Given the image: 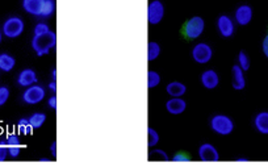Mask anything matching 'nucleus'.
I'll list each match as a JSON object with an SVG mask.
<instances>
[{
    "mask_svg": "<svg viewBox=\"0 0 268 167\" xmlns=\"http://www.w3.org/2000/svg\"><path fill=\"white\" fill-rule=\"evenodd\" d=\"M33 128H32L29 118L22 117L17 121V133L19 136H31L33 133Z\"/></svg>",
    "mask_w": 268,
    "mask_h": 167,
    "instance_id": "aec40b11",
    "label": "nucleus"
},
{
    "mask_svg": "<svg viewBox=\"0 0 268 167\" xmlns=\"http://www.w3.org/2000/svg\"><path fill=\"white\" fill-rule=\"evenodd\" d=\"M8 157V148H7L6 139L0 141V162H4Z\"/></svg>",
    "mask_w": 268,
    "mask_h": 167,
    "instance_id": "c756f323",
    "label": "nucleus"
},
{
    "mask_svg": "<svg viewBox=\"0 0 268 167\" xmlns=\"http://www.w3.org/2000/svg\"><path fill=\"white\" fill-rule=\"evenodd\" d=\"M47 107L53 111H57V107H58V103H57V96L53 95L47 99Z\"/></svg>",
    "mask_w": 268,
    "mask_h": 167,
    "instance_id": "473e14b6",
    "label": "nucleus"
},
{
    "mask_svg": "<svg viewBox=\"0 0 268 167\" xmlns=\"http://www.w3.org/2000/svg\"><path fill=\"white\" fill-rule=\"evenodd\" d=\"M166 109L171 115H182L187 109V102L183 98H171L167 100Z\"/></svg>",
    "mask_w": 268,
    "mask_h": 167,
    "instance_id": "4468645a",
    "label": "nucleus"
},
{
    "mask_svg": "<svg viewBox=\"0 0 268 167\" xmlns=\"http://www.w3.org/2000/svg\"><path fill=\"white\" fill-rule=\"evenodd\" d=\"M160 52H162V49H160L159 43L155 42V41H150V42L148 43V61L149 62H153V61H155V59L159 58Z\"/></svg>",
    "mask_w": 268,
    "mask_h": 167,
    "instance_id": "4be33fe9",
    "label": "nucleus"
},
{
    "mask_svg": "<svg viewBox=\"0 0 268 167\" xmlns=\"http://www.w3.org/2000/svg\"><path fill=\"white\" fill-rule=\"evenodd\" d=\"M40 162H50L49 158H40Z\"/></svg>",
    "mask_w": 268,
    "mask_h": 167,
    "instance_id": "58836bf2",
    "label": "nucleus"
},
{
    "mask_svg": "<svg viewBox=\"0 0 268 167\" xmlns=\"http://www.w3.org/2000/svg\"><path fill=\"white\" fill-rule=\"evenodd\" d=\"M238 66H239L245 73L250 70L251 61H250V57L247 56V53L245 52V50H240L239 54H238Z\"/></svg>",
    "mask_w": 268,
    "mask_h": 167,
    "instance_id": "b1692460",
    "label": "nucleus"
},
{
    "mask_svg": "<svg viewBox=\"0 0 268 167\" xmlns=\"http://www.w3.org/2000/svg\"><path fill=\"white\" fill-rule=\"evenodd\" d=\"M150 155H155V159H160V161H169V157L166 152L163 150H159V149H155V150H151Z\"/></svg>",
    "mask_w": 268,
    "mask_h": 167,
    "instance_id": "c85d7f7f",
    "label": "nucleus"
},
{
    "mask_svg": "<svg viewBox=\"0 0 268 167\" xmlns=\"http://www.w3.org/2000/svg\"><path fill=\"white\" fill-rule=\"evenodd\" d=\"M217 29H218L220 34H221L222 37H231L235 32L234 20L231 19L230 16L228 15H221L218 19H217Z\"/></svg>",
    "mask_w": 268,
    "mask_h": 167,
    "instance_id": "6e6552de",
    "label": "nucleus"
},
{
    "mask_svg": "<svg viewBox=\"0 0 268 167\" xmlns=\"http://www.w3.org/2000/svg\"><path fill=\"white\" fill-rule=\"evenodd\" d=\"M192 58L199 65H205L213 58V49L209 43L199 42L192 47Z\"/></svg>",
    "mask_w": 268,
    "mask_h": 167,
    "instance_id": "423d86ee",
    "label": "nucleus"
},
{
    "mask_svg": "<svg viewBox=\"0 0 268 167\" xmlns=\"http://www.w3.org/2000/svg\"><path fill=\"white\" fill-rule=\"evenodd\" d=\"M43 2L45 0H22L21 7L22 10L28 15L34 16V17H40L41 11H42Z\"/></svg>",
    "mask_w": 268,
    "mask_h": 167,
    "instance_id": "2eb2a0df",
    "label": "nucleus"
},
{
    "mask_svg": "<svg viewBox=\"0 0 268 167\" xmlns=\"http://www.w3.org/2000/svg\"><path fill=\"white\" fill-rule=\"evenodd\" d=\"M199 157L203 162H218L220 153L212 144H203L199 148Z\"/></svg>",
    "mask_w": 268,
    "mask_h": 167,
    "instance_id": "9d476101",
    "label": "nucleus"
},
{
    "mask_svg": "<svg viewBox=\"0 0 268 167\" xmlns=\"http://www.w3.org/2000/svg\"><path fill=\"white\" fill-rule=\"evenodd\" d=\"M262 50H263V54H264V56L268 58V33L265 34V37L263 38Z\"/></svg>",
    "mask_w": 268,
    "mask_h": 167,
    "instance_id": "72a5a7b5",
    "label": "nucleus"
},
{
    "mask_svg": "<svg viewBox=\"0 0 268 167\" xmlns=\"http://www.w3.org/2000/svg\"><path fill=\"white\" fill-rule=\"evenodd\" d=\"M54 12H56V0H45V2H43L42 11H41V15L38 19H50V17L54 15Z\"/></svg>",
    "mask_w": 268,
    "mask_h": 167,
    "instance_id": "6ab92c4d",
    "label": "nucleus"
},
{
    "mask_svg": "<svg viewBox=\"0 0 268 167\" xmlns=\"http://www.w3.org/2000/svg\"><path fill=\"white\" fill-rule=\"evenodd\" d=\"M159 133H158L157 130L154 128L149 127L148 128V146L149 148H155V146L159 144Z\"/></svg>",
    "mask_w": 268,
    "mask_h": 167,
    "instance_id": "393cba45",
    "label": "nucleus"
},
{
    "mask_svg": "<svg viewBox=\"0 0 268 167\" xmlns=\"http://www.w3.org/2000/svg\"><path fill=\"white\" fill-rule=\"evenodd\" d=\"M162 82V78H160L159 73L154 71V70H149L148 73V88L151 90V88H155L158 87Z\"/></svg>",
    "mask_w": 268,
    "mask_h": 167,
    "instance_id": "5701e85b",
    "label": "nucleus"
},
{
    "mask_svg": "<svg viewBox=\"0 0 268 167\" xmlns=\"http://www.w3.org/2000/svg\"><path fill=\"white\" fill-rule=\"evenodd\" d=\"M166 92L168 93L171 98H182L187 92V86L182 82H169L166 86Z\"/></svg>",
    "mask_w": 268,
    "mask_h": 167,
    "instance_id": "dca6fc26",
    "label": "nucleus"
},
{
    "mask_svg": "<svg viewBox=\"0 0 268 167\" xmlns=\"http://www.w3.org/2000/svg\"><path fill=\"white\" fill-rule=\"evenodd\" d=\"M50 75H52V81H57V68L56 67L52 68V73H50Z\"/></svg>",
    "mask_w": 268,
    "mask_h": 167,
    "instance_id": "e433bc0d",
    "label": "nucleus"
},
{
    "mask_svg": "<svg viewBox=\"0 0 268 167\" xmlns=\"http://www.w3.org/2000/svg\"><path fill=\"white\" fill-rule=\"evenodd\" d=\"M205 31V21L201 16H193L188 21L185 22L183 33L188 40H196Z\"/></svg>",
    "mask_w": 268,
    "mask_h": 167,
    "instance_id": "20e7f679",
    "label": "nucleus"
},
{
    "mask_svg": "<svg viewBox=\"0 0 268 167\" xmlns=\"http://www.w3.org/2000/svg\"><path fill=\"white\" fill-rule=\"evenodd\" d=\"M254 127L259 133L268 134V112H259L254 118Z\"/></svg>",
    "mask_w": 268,
    "mask_h": 167,
    "instance_id": "f3484780",
    "label": "nucleus"
},
{
    "mask_svg": "<svg viewBox=\"0 0 268 167\" xmlns=\"http://www.w3.org/2000/svg\"><path fill=\"white\" fill-rule=\"evenodd\" d=\"M7 146H21L19 133H8L6 137Z\"/></svg>",
    "mask_w": 268,
    "mask_h": 167,
    "instance_id": "bb28decb",
    "label": "nucleus"
},
{
    "mask_svg": "<svg viewBox=\"0 0 268 167\" xmlns=\"http://www.w3.org/2000/svg\"><path fill=\"white\" fill-rule=\"evenodd\" d=\"M235 162H249V159H247V158H237Z\"/></svg>",
    "mask_w": 268,
    "mask_h": 167,
    "instance_id": "4c0bfd02",
    "label": "nucleus"
},
{
    "mask_svg": "<svg viewBox=\"0 0 268 167\" xmlns=\"http://www.w3.org/2000/svg\"><path fill=\"white\" fill-rule=\"evenodd\" d=\"M47 88H49L53 93H56L57 92V81H50L49 84H47Z\"/></svg>",
    "mask_w": 268,
    "mask_h": 167,
    "instance_id": "c9c22d12",
    "label": "nucleus"
},
{
    "mask_svg": "<svg viewBox=\"0 0 268 167\" xmlns=\"http://www.w3.org/2000/svg\"><path fill=\"white\" fill-rule=\"evenodd\" d=\"M11 91L7 86H0V107H3L10 99Z\"/></svg>",
    "mask_w": 268,
    "mask_h": 167,
    "instance_id": "cd10ccee",
    "label": "nucleus"
},
{
    "mask_svg": "<svg viewBox=\"0 0 268 167\" xmlns=\"http://www.w3.org/2000/svg\"><path fill=\"white\" fill-rule=\"evenodd\" d=\"M50 153H52L53 157H57V141L56 139L50 144Z\"/></svg>",
    "mask_w": 268,
    "mask_h": 167,
    "instance_id": "f704fd0d",
    "label": "nucleus"
},
{
    "mask_svg": "<svg viewBox=\"0 0 268 167\" xmlns=\"http://www.w3.org/2000/svg\"><path fill=\"white\" fill-rule=\"evenodd\" d=\"M169 159L173 162H189L191 161V157L188 154H184V153H178L173 158H169Z\"/></svg>",
    "mask_w": 268,
    "mask_h": 167,
    "instance_id": "7c9ffc66",
    "label": "nucleus"
},
{
    "mask_svg": "<svg viewBox=\"0 0 268 167\" xmlns=\"http://www.w3.org/2000/svg\"><path fill=\"white\" fill-rule=\"evenodd\" d=\"M210 128L220 136H229L234 130V121L226 115H214L210 118Z\"/></svg>",
    "mask_w": 268,
    "mask_h": 167,
    "instance_id": "f03ea898",
    "label": "nucleus"
},
{
    "mask_svg": "<svg viewBox=\"0 0 268 167\" xmlns=\"http://www.w3.org/2000/svg\"><path fill=\"white\" fill-rule=\"evenodd\" d=\"M2 41H3V32L0 31V43H2Z\"/></svg>",
    "mask_w": 268,
    "mask_h": 167,
    "instance_id": "ea45409f",
    "label": "nucleus"
},
{
    "mask_svg": "<svg viewBox=\"0 0 268 167\" xmlns=\"http://www.w3.org/2000/svg\"><path fill=\"white\" fill-rule=\"evenodd\" d=\"M231 86L235 91H242L246 87L245 71L238 65H234L231 67Z\"/></svg>",
    "mask_w": 268,
    "mask_h": 167,
    "instance_id": "f8f14e48",
    "label": "nucleus"
},
{
    "mask_svg": "<svg viewBox=\"0 0 268 167\" xmlns=\"http://www.w3.org/2000/svg\"><path fill=\"white\" fill-rule=\"evenodd\" d=\"M234 20L240 27H246L253 20V8L249 4H242L235 10Z\"/></svg>",
    "mask_w": 268,
    "mask_h": 167,
    "instance_id": "1a4fd4ad",
    "label": "nucleus"
},
{
    "mask_svg": "<svg viewBox=\"0 0 268 167\" xmlns=\"http://www.w3.org/2000/svg\"><path fill=\"white\" fill-rule=\"evenodd\" d=\"M25 22L19 16H11L3 24V36L8 38H17L24 33Z\"/></svg>",
    "mask_w": 268,
    "mask_h": 167,
    "instance_id": "7ed1b4c3",
    "label": "nucleus"
},
{
    "mask_svg": "<svg viewBox=\"0 0 268 167\" xmlns=\"http://www.w3.org/2000/svg\"><path fill=\"white\" fill-rule=\"evenodd\" d=\"M7 148H8V155L13 159L19 157L21 153V146H7Z\"/></svg>",
    "mask_w": 268,
    "mask_h": 167,
    "instance_id": "2f4dec72",
    "label": "nucleus"
},
{
    "mask_svg": "<svg viewBox=\"0 0 268 167\" xmlns=\"http://www.w3.org/2000/svg\"><path fill=\"white\" fill-rule=\"evenodd\" d=\"M45 96H46V90H45L41 84L36 83L25 88V91L22 92L21 99L25 104L36 105L40 104V103L45 99Z\"/></svg>",
    "mask_w": 268,
    "mask_h": 167,
    "instance_id": "39448f33",
    "label": "nucleus"
},
{
    "mask_svg": "<svg viewBox=\"0 0 268 167\" xmlns=\"http://www.w3.org/2000/svg\"><path fill=\"white\" fill-rule=\"evenodd\" d=\"M46 115L43 112H34L29 116V123H31L33 129H40L45 123H46Z\"/></svg>",
    "mask_w": 268,
    "mask_h": 167,
    "instance_id": "412c9836",
    "label": "nucleus"
},
{
    "mask_svg": "<svg viewBox=\"0 0 268 167\" xmlns=\"http://www.w3.org/2000/svg\"><path fill=\"white\" fill-rule=\"evenodd\" d=\"M200 82L204 88H207V90H214L220 84V77L218 74H217V71L209 68V70H205V71L201 74Z\"/></svg>",
    "mask_w": 268,
    "mask_h": 167,
    "instance_id": "9b49d317",
    "label": "nucleus"
},
{
    "mask_svg": "<svg viewBox=\"0 0 268 167\" xmlns=\"http://www.w3.org/2000/svg\"><path fill=\"white\" fill-rule=\"evenodd\" d=\"M16 66L15 57L8 53H0V71L10 73Z\"/></svg>",
    "mask_w": 268,
    "mask_h": 167,
    "instance_id": "a211bd4d",
    "label": "nucleus"
},
{
    "mask_svg": "<svg viewBox=\"0 0 268 167\" xmlns=\"http://www.w3.org/2000/svg\"><path fill=\"white\" fill-rule=\"evenodd\" d=\"M164 8L163 2L160 0H151L148 6V21L150 25H158L162 22L164 17Z\"/></svg>",
    "mask_w": 268,
    "mask_h": 167,
    "instance_id": "0eeeda50",
    "label": "nucleus"
},
{
    "mask_svg": "<svg viewBox=\"0 0 268 167\" xmlns=\"http://www.w3.org/2000/svg\"><path fill=\"white\" fill-rule=\"evenodd\" d=\"M37 82V73L34 71L33 68H24V70L20 71L19 77H17V84L20 87H24V88L32 86V84H36Z\"/></svg>",
    "mask_w": 268,
    "mask_h": 167,
    "instance_id": "ddd939ff",
    "label": "nucleus"
},
{
    "mask_svg": "<svg viewBox=\"0 0 268 167\" xmlns=\"http://www.w3.org/2000/svg\"><path fill=\"white\" fill-rule=\"evenodd\" d=\"M57 46V34L50 29L49 32L38 36H33L32 38V49L37 57L47 56L50 50Z\"/></svg>",
    "mask_w": 268,
    "mask_h": 167,
    "instance_id": "f257e3e1",
    "label": "nucleus"
},
{
    "mask_svg": "<svg viewBox=\"0 0 268 167\" xmlns=\"http://www.w3.org/2000/svg\"><path fill=\"white\" fill-rule=\"evenodd\" d=\"M50 31V27L47 22L45 21H40L37 22V24L34 25L33 28V36H38V34H43L46 33V32Z\"/></svg>",
    "mask_w": 268,
    "mask_h": 167,
    "instance_id": "a878e982",
    "label": "nucleus"
}]
</instances>
